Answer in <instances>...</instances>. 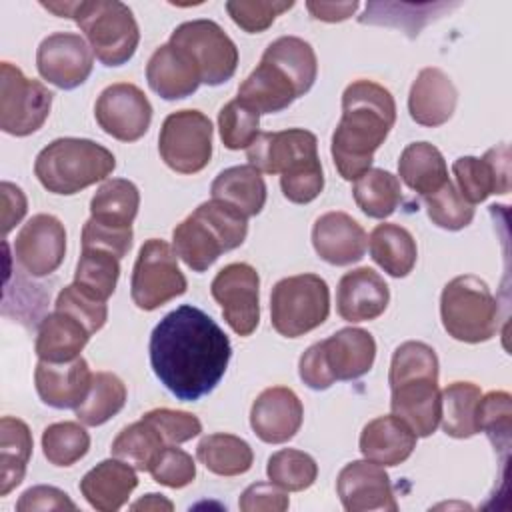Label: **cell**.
<instances>
[{
	"instance_id": "cell-39",
	"label": "cell",
	"mask_w": 512,
	"mask_h": 512,
	"mask_svg": "<svg viewBox=\"0 0 512 512\" xmlns=\"http://www.w3.org/2000/svg\"><path fill=\"white\" fill-rule=\"evenodd\" d=\"M352 196L366 216L384 220L394 214L402 200L400 180L388 170L370 168L358 180H354Z\"/></svg>"
},
{
	"instance_id": "cell-8",
	"label": "cell",
	"mask_w": 512,
	"mask_h": 512,
	"mask_svg": "<svg viewBox=\"0 0 512 512\" xmlns=\"http://www.w3.org/2000/svg\"><path fill=\"white\" fill-rule=\"evenodd\" d=\"M440 316L448 336L468 344L490 340L500 322L496 298L488 284L474 274L456 276L444 286Z\"/></svg>"
},
{
	"instance_id": "cell-26",
	"label": "cell",
	"mask_w": 512,
	"mask_h": 512,
	"mask_svg": "<svg viewBox=\"0 0 512 512\" xmlns=\"http://www.w3.org/2000/svg\"><path fill=\"white\" fill-rule=\"evenodd\" d=\"M148 86L164 100H180L194 94L202 82L190 54L172 42L154 50L146 64Z\"/></svg>"
},
{
	"instance_id": "cell-44",
	"label": "cell",
	"mask_w": 512,
	"mask_h": 512,
	"mask_svg": "<svg viewBox=\"0 0 512 512\" xmlns=\"http://www.w3.org/2000/svg\"><path fill=\"white\" fill-rule=\"evenodd\" d=\"M90 436L78 422H56L42 432V452L54 466H72L86 456Z\"/></svg>"
},
{
	"instance_id": "cell-21",
	"label": "cell",
	"mask_w": 512,
	"mask_h": 512,
	"mask_svg": "<svg viewBox=\"0 0 512 512\" xmlns=\"http://www.w3.org/2000/svg\"><path fill=\"white\" fill-rule=\"evenodd\" d=\"M304 408L294 390L272 386L258 394L250 410V426L266 444H284L302 426Z\"/></svg>"
},
{
	"instance_id": "cell-41",
	"label": "cell",
	"mask_w": 512,
	"mask_h": 512,
	"mask_svg": "<svg viewBox=\"0 0 512 512\" xmlns=\"http://www.w3.org/2000/svg\"><path fill=\"white\" fill-rule=\"evenodd\" d=\"M168 444L144 418L122 428L112 442V456L130 464L134 470L150 472L152 464Z\"/></svg>"
},
{
	"instance_id": "cell-12",
	"label": "cell",
	"mask_w": 512,
	"mask_h": 512,
	"mask_svg": "<svg viewBox=\"0 0 512 512\" xmlns=\"http://www.w3.org/2000/svg\"><path fill=\"white\" fill-rule=\"evenodd\" d=\"M52 92L24 76L12 62L0 66V128L10 136H28L42 128L52 108Z\"/></svg>"
},
{
	"instance_id": "cell-15",
	"label": "cell",
	"mask_w": 512,
	"mask_h": 512,
	"mask_svg": "<svg viewBox=\"0 0 512 512\" xmlns=\"http://www.w3.org/2000/svg\"><path fill=\"white\" fill-rule=\"evenodd\" d=\"M212 298L238 336H250L260 322V276L246 262H232L218 270L210 284Z\"/></svg>"
},
{
	"instance_id": "cell-33",
	"label": "cell",
	"mask_w": 512,
	"mask_h": 512,
	"mask_svg": "<svg viewBox=\"0 0 512 512\" xmlns=\"http://www.w3.org/2000/svg\"><path fill=\"white\" fill-rule=\"evenodd\" d=\"M368 250L372 260L394 278L408 276L418 256L414 236L392 222H382L370 232Z\"/></svg>"
},
{
	"instance_id": "cell-56",
	"label": "cell",
	"mask_w": 512,
	"mask_h": 512,
	"mask_svg": "<svg viewBox=\"0 0 512 512\" xmlns=\"http://www.w3.org/2000/svg\"><path fill=\"white\" fill-rule=\"evenodd\" d=\"M306 8L316 20L342 22L358 10V2H306Z\"/></svg>"
},
{
	"instance_id": "cell-19",
	"label": "cell",
	"mask_w": 512,
	"mask_h": 512,
	"mask_svg": "<svg viewBox=\"0 0 512 512\" xmlns=\"http://www.w3.org/2000/svg\"><path fill=\"white\" fill-rule=\"evenodd\" d=\"M336 490L344 510L348 512H368V510L396 512L398 510L390 476L380 464L368 458L346 464L336 478Z\"/></svg>"
},
{
	"instance_id": "cell-27",
	"label": "cell",
	"mask_w": 512,
	"mask_h": 512,
	"mask_svg": "<svg viewBox=\"0 0 512 512\" xmlns=\"http://www.w3.org/2000/svg\"><path fill=\"white\" fill-rule=\"evenodd\" d=\"M136 486L138 476L134 468L118 458L102 460L80 480L82 496L92 508L100 512L120 510Z\"/></svg>"
},
{
	"instance_id": "cell-55",
	"label": "cell",
	"mask_w": 512,
	"mask_h": 512,
	"mask_svg": "<svg viewBox=\"0 0 512 512\" xmlns=\"http://www.w3.org/2000/svg\"><path fill=\"white\" fill-rule=\"evenodd\" d=\"M0 190H2V202H4L2 232L6 236L24 218V214L28 210V202H26V196H24L22 188H18L12 182H2Z\"/></svg>"
},
{
	"instance_id": "cell-37",
	"label": "cell",
	"mask_w": 512,
	"mask_h": 512,
	"mask_svg": "<svg viewBox=\"0 0 512 512\" xmlns=\"http://www.w3.org/2000/svg\"><path fill=\"white\" fill-rule=\"evenodd\" d=\"M196 458L218 476H240L252 468L254 452L246 440L234 434H208L196 446Z\"/></svg>"
},
{
	"instance_id": "cell-49",
	"label": "cell",
	"mask_w": 512,
	"mask_h": 512,
	"mask_svg": "<svg viewBox=\"0 0 512 512\" xmlns=\"http://www.w3.org/2000/svg\"><path fill=\"white\" fill-rule=\"evenodd\" d=\"M54 310L74 316L90 330V334L98 332L106 324V318H108L106 302L92 298L90 294L80 290L76 284H70L60 290V294L54 302Z\"/></svg>"
},
{
	"instance_id": "cell-4",
	"label": "cell",
	"mask_w": 512,
	"mask_h": 512,
	"mask_svg": "<svg viewBox=\"0 0 512 512\" xmlns=\"http://www.w3.org/2000/svg\"><path fill=\"white\" fill-rule=\"evenodd\" d=\"M248 234V218L234 206L202 202L172 232L176 256L194 272L208 270L222 252L238 248Z\"/></svg>"
},
{
	"instance_id": "cell-51",
	"label": "cell",
	"mask_w": 512,
	"mask_h": 512,
	"mask_svg": "<svg viewBox=\"0 0 512 512\" xmlns=\"http://www.w3.org/2000/svg\"><path fill=\"white\" fill-rule=\"evenodd\" d=\"M154 482L168 488H184L196 478V464L188 452L176 446H166L150 468Z\"/></svg>"
},
{
	"instance_id": "cell-20",
	"label": "cell",
	"mask_w": 512,
	"mask_h": 512,
	"mask_svg": "<svg viewBox=\"0 0 512 512\" xmlns=\"http://www.w3.org/2000/svg\"><path fill=\"white\" fill-rule=\"evenodd\" d=\"M460 196L468 204L484 202L490 194H508L510 190V152L508 144L490 148L482 158L460 156L452 164Z\"/></svg>"
},
{
	"instance_id": "cell-18",
	"label": "cell",
	"mask_w": 512,
	"mask_h": 512,
	"mask_svg": "<svg viewBox=\"0 0 512 512\" xmlns=\"http://www.w3.org/2000/svg\"><path fill=\"white\" fill-rule=\"evenodd\" d=\"M66 256L64 224L52 214L32 216L14 240V258L34 278L56 272Z\"/></svg>"
},
{
	"instance_id": "cell-10",
	"label": "cell",
	"mask_w": 512,
	"mask_h": 512,
	"mask_svg": "<svg viewBox=\"0 0 512 512\" xmlns=\"http://www.w3.org/2000/svg\"><path fill=\"white\" fill-rule=\"evenodd\" d=\"M188 288L186 276L178 268V256L164 240L150 238L142 244L132 270L130 294L140 310H156Z\"/></svg>"
},
{
	"instance_id": "cell-25",
	"label": "cell",
	"mask_w": 512,
	"mask_h": 512,
	"mask_svg": "<svg viewBox=\"0 0 512 512\" xmlns=\"http://www.w3.org/2000/svg\"><path fill=\"white\" fill-rule=\"evenodd\" d=\"M456 102L458 90L448 74L436 66H428L418 72L410 86L408 112L416 124L436 128L452 118Z\"/></svg>"
},
{
	"instance_id": "cell-6",
	"label": "cell",
	"mask_w": 512,
	"mask_h": 512,
	"mask_svg": "<svg viewBox=\"0 0 512 512\" xmlns=\"http://www.w3.org/2000/svg\"><path fill=\"white\" fill-rule=\"evenodd\" d=\"M116 168L114 154L88 138H56L42 148L34 162L40 184L62 196H72L106 180Z\"/></svg>"
},
{
	"instance_id": "cell-24",
	"label": "cell",
	"mask_w": 512,
	"mask_h": 512,
	"mask_svg": "<svg viewBox=\"0 0 512 512\" xmlns=\"http://www.w3.org/2000/svg\"><path fill=\"white\" fill-rule=\"evenodd\" d=\"M390 290L384 278L368 266L346 272L336 290V310L346 322H368L384 314Z\"/></svg>"
},
{
	"instance_id": "cell-53",
	"label": "cell",
	"mask_w": 512,
	"mask_h": 512,
	"mask_svg": "<svg viewBox=\"0 0 512 512\" xmlns=\"http://www.w3.org/2000/svg\"><path fill=\"white\" fill-rule=\"evenodd\" d=\"M238 506L242 512H284L288 510L290 500L280 486L272 482H256L242 492Z\"/></svg>"
},
{
	"instance_id": "cell-23",
	"label": "cell",
	"mask_w": 512,
	"mask_h": 512,
	"mask_svg": "<svg viewBox=\"0 0 512 512\" xmlns=\"http://www.w3.org/2000/svg\"><path fill=\"white\" fill-rule=\"evenodd\" d=\"M368 236L346 212H326L312 226L316 254L332 266H348L364 258Z\"/></svg>"
},
{
	"instance_id": "cell-29",
	"label": "cell",
	"mask_w": 512,
	"mask_h": 512,
	"mask_svg": "<svg viewBox=\"0 0 512 512\" xmlns=\"http://www.w3.org/2000/svg\"><path fill=\"white\" fill-rule=\"evenodd\" d=\"M238 98L258 114H274L300 98L296 84L276 64L260 60L250 76L240 84Z\"/></svg>"
},
{
	"instance_id": "cell-47",
	"label": "cell",
	"mask_w": 512,
	"mask_h": 512,
	"mask_svg": "<svg viewBox=\"0 0 512 512\" xmlns=\"http://www.w3.org/2000/svg\"><path fill=\"white\" fill-rule=\"evenodd\" d=\"M512 422V398L508 392L494 390L480 398L478 432H484L494 448H508Z\"/></svg>"
},
{
	"instance_id": "cell-40",
	"label": "cell",
	"mask_w": 512,
	"mask_h": 512,
	"mask_svg": "<svg viewBox=\"0 0 512 512\" xmlns=\"http://www.w3.org/2000/svg\"><path fill=\"white\" fill-rule=\"evenodd\" d=\"M120 258L102 248H82L76 264L74 284L96 300L106 302L118 284Z\"/></svg>"
},
{
	"instance_id": "cell-22",
	"label": "cell",
	"mask_w": 512,
	"mask_h": 512,
	"mask_svg": "<svg viewBox=\"0 0 512 512\" xmlns=\"http://www.w3.org/2000/svg\"><path fill=\"white\" fill-rule=\"evenodd\" d=\"M34 384L44 404L58 410L78 408L90 392L92 372L82 356L70 362L38 360Z\"/></svg>"
},
{
	"instance_id": "cell-13",
	"label": "cell",
	"mask_w": 512,
	"mask_h": 512,
	"mask_svg": "<svg viewBox=\"0 0 512 512\" xmlns=\"http://www.w3.org/2000/svg\"><path fill=\"white\" fill-rule=\"evenodd\" d=\"M186 50L200 70V78L208 86L228 82L238 66V48L232 38L214 20H190L174 28L170 40Z\"/></svg>"
},
{
	"instance_id": "cell-38",
	"label": "cell",
	"mask_w": 512,
	"mask_h": 512,
	"mask_svg": "<svg viewBox=\"0 0 512 512\" xmlns=\"http://www.w3.org/2000/svg\"><path fill=\"white\" fill-rule=\"evenodd\" d=\"M482 390L472 382H452L442 390V430L452 438L478 434V404Z\"/></svg>"
},
{
	"instance_id": "cell-35",
	"label": "cell",
	"mask_w": 512,
	"mask_h": 512,
	"mask_svg": "<svg viewBox=\"0 0 512 512\" xmlns=\"http://www.w3.org/2000/svg\"><path fill=\"white\" fill-rule=\"evenodd\" d=\"M140 192L126 178L106 180L90 200V218L110 228H132L138 214Z\"/></svg>"
},
{
	"instance_id": "cell-36",
	"label": "cell",
	"mask_w": 512,
	"mask_h": 512,
	"mask_svg": "<svg viewBox=\"0 0 512 512\" xmlns=\"http://www.w3.org/2000/svg\"><path fill=\"white\" fill-rule=\"evenodd\" d=\"M262 60L276 64L296 84L298 94L304 96L318 74V60L314 48L298 36H280L270 42L262 54Z\"/></svg>"
},
{
	"instance_id": "cell-11",
	"label": "cell",
	"mask_w": 512,
	"mask_h": 512,
	"mask_svg": "<svg viewBox=\"0 0 512 512\" xmlns=\"http://www.w3.org/2000/svg\"><path fill=\"white\" fill-rule=\"evenodd\" d=\"M158 152L168 168L180 174L204 170L212 158V122L200 110H178L164 118Z\"/></svg>"
},
{
	"instance_id": "cell-5",
	"label": "cell",
	"mask_w": 512,
	"mask_h": 512,
	"mask_svg": "<svg viewBox=\"0 0 512 512\" xmlns=\"http://www.w3.org/2000/svg\"><path fill=\"white\" fill-rule=\"evenodd\" d=\"M60 18L74 20L104 66L126 64L140 42V30L132 10L118 0L42 2Z\"/></svg>"
},
{
	"instance_id": "cell-16",
	"label": "cell",
	"mask_w": 512,
	"mask_h": 512,
	"mask_svg": "<svg viewBox=\"0 0 512 512\" xmlns=\"http://www.w3.org/2000/svg\"><path fill=\"white\" fill-rule=\"evenodd\" d=\"M94 116L108 136L120 142H136L150 128L152 104L136 84L116 82L100 92Z\"/></svg>"
},
{
	"instance_id": "cell-31",
	"label": "cell",
	"mask_w": 512,
	"mask_h": 512,
	"mask_svg": "<svg viewBox=\"0 0 512 512\" xmlns=\"http://www.w3.org/2000/svg\"><path fill=\"white\" fill-rule=\"evenodd\" d=\"M210 194L212 200L226 202L250 218L260 214L266 204V182L262 172L250 164L232 166L214 178Z\"/></svg>"
},
{
	"instance_id": "cell-17",
	"label": "cell",
	"mask_w": 512,
	"mask_h": 512,
	"mask_svg": "<svg viewBox=\"0 0 512 512\" xmlns=\"http://www.w3.org/2000/svg\"><path fill=\"white\" fill-rule=\"evenodd\" d=\"M40 76L62 90L84 84L94 66V52L80 34L54 32L36 50Z\"/></svg>"
},
{
	"instance_id": "cell-1",
	"label": "cell",
	"mask_w": 512,
	"mask_h": 512,
	"mask_svg": "<svg viewBox=\"0 0 512 512\" xmlns=\"http://www.w3.org/2000/svg\"><path fill=\"white\" fill-rule=\"evenodd\" d=\"M148 350L156 378L184 402L210 394L232 356L226 332L190 304L178 306L156 324Z\"/></svg>"
},
{
	"instance_id": "cell-9",
	"label": "cell",
	"mask_w": 512,
	"mask_h": 512,
	"mask_svg": "<svg viewBox=\"0 0 512 512\" xmlns=\"http://www.w3.org/2000/svg\"><path fill=\"white\" fill-rule=\"evenodd\" d=\"M330 314V290L318 274H296L274 284L270 320L286 338H298L322 326Z\"/></svg>"
},
{
	"instance_id": "cell-52",
	"label": "cell",
	"mask_w": 512,
	"mask_h": 512,
	"mask_svg": "<svg viewBox=\"0 0 512 512\" xmlns=\"http://www.w3.org/2000/svg\"><path fill=\"white\" fill-rule=\"evenodd\" d=\"M132 228H110L88 218L82 228V248H102L124 258L132 248Z\"/></svg>"
},
{
	"instance_id": "cell-45",
	"label": "cell",
	"mask_w": 512,
	"mask_h": 512,
	"mask_svg": "<svg viewBox=\"0 0 512 512\" xmlns=\"http://www.w3.org/2000/svg\"><path fill=\"white\" fill-rule=\"evenodd\" d=\"M218 130L228 150L248 148L260 134V114L240 98H234L220 108Z\"/></svg>"
},
{
	"instance_id": "cell-7",
	"label": "cell",
	"mask_w": 512,
	"mask_h": 512,
	"mask_svg": "<svg viewBox=\"0 0 512 512\" xmlns=\"http://www.w3.org/2000/svg\"><path fill=\"white\" fill-rule=\"evenodd\" d=\"M376 342L368 330L342 328L312 344L298 362L302 382L312 390H326L338 380H356L370 372Z\"/></svg>"
},
{
	"instance_id": "cell-3",
	"label": "cell",
	"mask_w": 512,
	"mask_h": 512,
	"mask_svg": "<svg viewBox=\"0 0 512 512\" xmlns=\"http://www.w3.org/2000/svg\"><path fill=\"white\" fill-rule=\"evenodd\" d=\"M388 382L392 414L420 438L434 434L442 414L434 348L416 340L400 344L392 354Z\"/></svg>"
},
{
	"instance_id": "cell-2",
	"label": "cell",
	"mask_w": 512,
	"mask_h": 512,
	"mask_svg": "<svg viewBox=\"0 0 512 512\" xmlns=\"http://www.w3.org/2000/svg\"><path fill=\"white\" fill-rule=\"evenodd\" d=\"M396 122L392 94L372 82L356 80L342 92V118L332 134V160L344 180H358L370 170L374 152Z\"/></svg>"
},
{
	"instance_id": "cell-43",
	"label": "cell",
	"mask_w": 512,
	"mask_h": 512,
	"mask_svg": "<svg viewBox=\"0 0 512 512\" xmlns=\"http://www.w3.org/2000/svg\"><path fill=\"white\" fill-rule=\"evenodd\" d=\"M268 480L286 492H302L316 482V460L296 448H282L268 458Z\"/></svg>"
},
{
	"instance_id": "cell-30",
	"label": "cell",
	"mask_w": 512,
	"mask_h": 512,
	"mask_svg": "<svg viewBox=\"0 0 512 512\" xmlns=\"http://www.w3.org/2000/svg\"><path fill=\"white\" fill-rule=\"evenodd\" d=\"M90 330L74 316L54 310L42 318L36 334V356L46 362H70L90 340Z\"/></svg>"
},
{
	"instance_id": "cell-32",
	"label": "cell",
	"mask_w": 512,
	"mask_h": 512,
	"mask_svg": "<svg viewBox=\"0 0 512 512\" xmlns=\"http://www.w3.org/2000/svg\"><path fill=\"white\" fill-rule=\"evenodd\" d=\"M398 176L422 198L438 192L450 180L442 152L430 142H412L402 150Z\"/></svg>"
},
{
	"instance_id": "cell-48",
	"label": "cell",
	"mask_w": 512,
	"mask_h": 512,
	"mask_svg": "<svg viewBox=\"0 0 512 512\" xmlns=\"http://www.w3.org/2000/svg\"><path fill=\"white\" fill-rule=\"evenodd\" d=\"M294 6L292 0H230L226 2V10L236 26H240L248 34H258L268 30L276 16L290 10Z\"/></svg>"
},
{
	"instance_id": "cell-34",
	"label": "cell",
	"mask_w": 512,
	"mask_h": 512,
	"mask_svg": "<svg viewBox=\"0 0 512 512\" xmlns=\"http://www.w3.org/2000/svg\"><path fill=\"white\" fill-rule=\"evenodd\" d=\"M32 456V434L20 418L0 420V496H8L22 480Z\"/></svg>"
},
{
	"instance_id": "cell-50",
	"label": "cell",
	"mask_w": 512,
	"mask_h": 512,
	"mask_svg": "<svg viewBox=\"0 0 512 512\" xmlns=\"http://www.w3.org/2000/svg\"><path fill=\"white\" fill-rule=\"evenodd\" d=\"M150 426L158 430L168 446L188 442L202 432V422L184 410H170V408H154L142 416Z\"/></svg>"
},
{
	"instance_id": "cell-57",
	"label": "cell",
	"mask_w": 512,
	"mask_h": 512,
	"mask_svg": "<svg viewBox=\"0 0 512 512\" xmlns=\"http://www.w3.org/2000/svg\"><path fill=\"white\" fill-rule=\"evenodd\" d=\"M130 508L132 510H172L174 504L168 498H164L162 494L152 492V494H146L144 498H140L138 502H134Z\"/></svg>"
},
{
	"instance_id": "cell-46",
	"label": "cell",
	"mask_w": 512,
	"mask_h": 512,
	"mask_svg": "<svg viewBox=\"0 0 512 512\" xmlns=\"http://www.w3.org/2000/svg\"><path fill=\"white\" fill-rule=\"evenodd\" d=\"M424 204L432 224L444 230H462L474 218V206L460 196L450 180L438 192L424 196Z\"/></svg>"
},
{
	"instance_id": "cell-42",
	"label": "cell",
	"mask_w": 512,
	"mask_h": 512,
	"mask_svg": "<svg viewBox=\"0 0 512 512\" xmlns=\"http://www.w3.org/2000/svg\"><path fill=\"white\" fill-rule=\"evenodd\" d=\"M126 404V386L112 372L92 374V386L86 400L74 408L76 418L86 426H100L116 416Z\"/></svg>"
},
{
	"instance_id": "cell-14",
	"label": "cell",
	"mask_w": 512,
	"mask_h": 512,
	"mask_svg": "<svg viewBox=\"0 0 512 512\" xmlns=\"http://www.w3.org/2000/svg\"><path fill=\"white\" fill-rule=\"evenodd\" d=\"M246 158L258 172L280 174V178H292L322 166L318 158V140L304 128L260 132L246 148Z\"/></svg>"
},
{
	"instance_id": "cell-28",
	"label": "cell",
	"mask_w": 512,
	"mask_h": 512,
	"mask_svg": "<svg viewBox=\"0 0 512 512\" xmlns=\"http://www.w3.org/2000/svg\"><path fill=\"white\" fill-rule=\"evenodd\" d=\"M416 438L398 416H378L362 428L360 452L380 466H398L414 452Z\"/></svg>"
},
{
	"instance_id": "cell-54",
	"label": "cell",
	"mask_w": 512,
	"mask_h": 512,
	"mask_svg": "<svg viewBox=\"0 0 512 512\" xmlns=\"http://www.w3.org/2000/svg\"><path fill=\"white\" fill-rule=\"evenodd\" d=\"M78 506L70 500V496L56 486H32L22 492L16 502L18 512H36V510H76Z\"/></svg>"
}]
</instances>
